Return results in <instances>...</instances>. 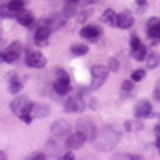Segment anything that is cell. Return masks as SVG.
Masks as SVG:
<instances>
[{"instance_id":"3","label":"cell","mask_w":160,"mask_h":160,"mask_svg":"<svg viewBox=\"0 0 160 160\" xmlns=\"http://www.w3.org/2000/svg\"><path fill=\"white\" fill-rule=\"evenodd\" d=\"M92 87L93 88H98V87H102L103 82L107 80V75H108V68L107 67H103V65H93L92 67Z\"/></svg>"},{"instance_id":"6","label":"cell","mask_w":160,"mask_h":160,"mask_svg":"<svg viewBox=\"0 0 160 160\" xmlns=\"http://www.w3.org/2000/svg\"><path fill=\"white\" fill-rule=\"evenodd\" d=\"M25 63L32 68H42L47 63V58L43 57L40 52H28L27 57H25Z\"/></svg>"},{"instance_id":"11","label":"cell","mask_w":160,"mask_h":160,"mask_svg":"<svg viewBox=\"0 0 160 160\" xmlns=\"http://www.w3.org/2000/svg\"><path fill=\"white\" fill-rule=\"evenodd\" d=\"M152 113V103L148 100H140L135 107V117L137 118H145Z\"/></svg>"},{"instance_id":"20","label":"cell","mask_w":160,"mask_h":160,"mask_svg":"<svg viewBox=\"0 0 160 160\" xmlns=\"http://www.w3.org/2000/svg\"><path fill=\"white\" fill-rule=\"evenodd\" d=\"M58 150H60L58 142H48L45 145V153H47V157H57Z\"/></svg>"},{"instance_id":"21","label":"cell","mask_w":160,"mask_h":160,"mask_svg":"<svg viewBox=\"0 0 160 160\" xmlns=\"http://www.w3.org/2000/svg\"><path fill=\"white\" fill-rule=\"evenodd\" d=\"M70 52H72L75 57H82V55H85L88 52V47H87V45H83V43H75V45H72Z\"/></svg>"},{"instance_id":"18","label":"cell","mask_w":160,"mask_h":160,"mask_svg":"<svg viewBox=\"0 0 160 160\" xmlns=\"http://www.w3.org/2000/svg\"><path fill=\"white\" fill-rule=\"evenodd\" d=\"M102 20H103V22H107L108 25H113V27H115V25H117V13H115L112 8H107L103 12V15H102Z\"/></svg>"},{"instance_id":"10","label":"cell","mask_w":160,"mask_h":160,"mask_svg":"<svg viewBox=\"0 0 160 160\" xmlns=\"http://www.w3.org/2000/svg\"><path fill=\"white\" fill-rule=\"evenodd\" d=\"M133 25V15L130 13V12H120L117 13V25L115 27H118V28H130Z\"/></svg>"},{"instance_id":"5","label":"cell","mask_w":160,"mask_h":160,"mask_svg":"<svg viewBox=\"0 0 160 160\" xmlns=\"http://www.w3.org/2000/svg\"><path fill=\"white\" fill-rule=\"evenodd\" d=\"M50 132H52L55 140L67 138V133L70 132V125H68V122H65V120H58V122H55L52 127H50Z\"/></svg>"},{"instance_id":"32","label":"cell","mask_w":160,"mask_h":160,"mask_svg":"<svg viewBox=\"0 0 160 160\" xmlns=\"http://www.w3.org/2000/svg\"><path fill=\"white\" fill-rule=\"evenodd\" d=\"M153 98L160 102V83H158L157 87H155V90H153Z\"/></svg>"},{"instance_id":"13","label":"cell","mask_w":160,"mask_h":160,"mask_svg":"<svg viewBox=\"0 0 160 160\" xmlns=\"http://www.w3.org/2000/svg\"><path fill=\"white\" fill-rule=\"evenodd\" d=\"M85 108V103L82 98H72L65 103V112L67 113H77V112H82Z\"/></svg>"},{"instance_id":"2","label":"cell","mask_w":160,"mask_h":160,"mask_svg":"<svg viewBox=\"0 0 160 160\" xmlns=\"http://www.w3.org/2000/svg\"><path fill=\"white\" fill-rule=\"evenodd\" d=\"M32 100L28 97H23V95H18V97H15L12 100V103H10V108H12V112L15 115H18V117H22V115H27L32 112Z\"/></svg>"},{"instance_id":"17","label":"cell","mask_w":160,"mask_h":160,"mask_svg":"<svg viewBox=\"0 0 160 160\" xmlns=\"http://www.w3.org/2000/svg\"><path fill=\"white\" fill-rule=\"evenodd\" d=\"M147 67L148 68H157L158 65H160V55L158 53H155V52H150L147 53Z\"/></svg>"},{"instance_id":"29","label":"cell","mask_w":160,"mask_h":160,"mask_svg":"<svg viewBox=\"0 0 160 160\" xmlns=\"http://www.w3.org/2000/svg\"><path fill=\"white\" fill-rule=\"evenodd\" d=\"M57 75H58V78H60V80H65V82H68V83H70V77H68V73L65 72V70L58 68V70H57Z\"/></svg>"},{"instance_id":"26","label":"cell","mask_w":160,"mask_h":160,"mask_svg":"<svg viewBox=\"0 0 160 160\" xmlns=\"http://www.w3.org/2000/svg\"><path fill=\"white\" fill-rule=\"evenodd\" d=\"M145 77V72L143 70H135V72L132 73V78H133V82H140Z\"/></svg>"},{"instance_id":"12","label":"cell","mask_w":160,"mask_h":160,"mask_svg":"<svg viewBox=\"0 0 160 160\" xmlns=\"http://www.w3.org/2000/svg\"><path fill=\"white\" fill-rule=\"evenodd\" d=\"M147 33L152 40H160V18H150Z\"/></svg>"},{"instance_id":"9","label":"cell","mask_w":160,"mask_h":160,"mask_svg":"<svg viewBox=\"0 0 160 160\" xmlns=\"http://www.w3.org/2000/svg\"><path fill=\"white\" fill-rule=\"evenodd\" d=\"M18 55H20V43L13 42L12 45H8V48L3 52V60L7 63H13L15 60L18 58Z\"/></svg>"},{"instance_id":"34","label":"cell","mask_w":160,"mask_h":160,"mask_svg":"<svg viewBox=\"0 0 160 160\" xmlns=\"http://www.w3.org/2000/svg\"><path fill=\"white\" fill-rule=\"evenodd\" d=\"M90 17V12L88 10H85V12H82V15H78V22H83L85 18H88Z\"/></svg>"},{"instance_id":"41","label":"cell","mask_w":160,"mask_h":160,"mask_svg":"<svg viewBox=\"0 0 160 160\" xmlns=\"http://www.w3.org/2000/svg\"><path fill=\"white\" fill-rule=\"evenodd\" d=\"M0 60H3V52H0Z\"/></svg>"},{"instance_id":"27","label":"cell","mask_w":160,"mask_h":160,"mask_svg":"<svg viewBox=\"0 0 160 160\" xmlns=\"http://www.w3.org/2000/svg\"><path fill=\"white\" fill-rule=\"evenodd\" d=\"M132 88H133V78L125 80V82L122 83V90H123V92H130Z\"/></svg>"},{"instance_id":"40","label":"cell","mask_w":160,"mask_h":160,"mask_svg":"<svg viewBox=\"0 0 160 160\" xmlns=\"http://www.w3.org/2000/svg\"><path fill=\"white\" fill-rule=\"evenodd\" d=\"M157 147H158V150H160V137H158V140H157Z\"/></svg>"},{"instance_id":"28","label":"cell","mask_w":160,"mask_h":160,"mask_svg":"<svg viewBox=\"0 0 160 160\" xmlns=\"http://www.w3.org/2000/svg\"><path fill=\"white\" fill-rule=\"evenodd\" d=\"M130 47H132V50L140 47V38L137 37V35H132V37H130Z\"/></svg>"},{"instance_id":"4","label":"cell","mask_w":160,"mask_h":160,"mask_svg":"<svg viewBox=\"0 0 160 160\" xmlns=\"http://www.w3.org/2000/svg\"><path fill=\"white\" fill-rule=\"evenodd\" d=\"M77 130H78V132H82L85 135V138L90 140V142H93L95 137H97V128H95V125L90 122L88 118L78 120V122H77Z\"/></svg>"},{"instance_id":"15","label":"cell","mask_w":160,"mask_h":160,"mask_svg":"<svg viewBox=\"0 0 160 160\" xmlns=\"http://www.w3.org/2000/svg\"><path fill=\"white\" fill-rule=\"evenodd\" d=\"M17 18L22 25L28 27V25H32V22H33V13L28 12V10H20V12L17 13Z\"/></svg>"},{"instance_id":"33","label":"cell","mask_w":160,"mask_h":160,"mask_svg":"<svg viewBox=\"0 0 160 160\" xmlns=\"http://www.w3.org/2000/svg\"><path fill=\"white\" fill-rule=\"evenodd\" d=\"M20 118H22V122H25V123H32V115H30V113H27V115H22V117H20Z\"/></svg>"},{"instance_id":"7","label":"cell","mask_w":160,"mask_h":160,"mask_svg":"<svg viewBox=\"0 0 160 160\" xmlns=\"http://www.w3.org/2000/svg\"><path fill=\"white\" fill-rule=\"evenodd\" d=\"M85 142H87L85 135H83L82 132H78V130H77L75 133H72V135H68V137H67V147H68V148H72V150L80 148Z\"/></svg>"},{"instance_id":"42","label":"cell","mask_w":160,"mask_h":160,"mask_svg":"<svg viewBox=\"0 0 160 160\" xmlns=\"http://www.w3.org/2000/svg\"><path fill=\"white\" fill-rule=\"evenodd\" d=\"M72 2H75V3H77V2H78V0H72Z\"/></svg>"},{"instance_id":"8","label":"cell","mask_w":160,"mask_h":160,"mask_svg":"<svg viewBox=\"0 0 160 160\" xmlns=\"http://www.w3.org/2000/svg\"><path fill=\"white\" fill-rule=\"evenodd\" d=\"M50 33H52V28H50V25H42V27L37 28V32H35V42L37 45L40 47H43V45H47V38L50 37Z\"/></svg>"},{"instance_id":"35","label":"cell","mask_w":160,"mask_h":160,"mask_svg":"<svg viewBox=\"0 0 160 160\" xmlns=\"http://www.w3.org/2000/svg\"><path fill=\"white\" fill-rule=\"evenodd\" d=\"M60 158H65V160H67V158H73V153L72 152H65L63 155H60Z\"/></svg>"},{"instance_id":"31","label":"cell","mask_w":160,"mask_h":160,"mask_svg":"<svg viewBox=\"0 0 160 160\" xmlns=\"http://www.w3.org/2000/svg\"><path fill=\"white\" fill-rule=\"evenodd\" d=\"M45 157H47V153H42V152H37V153H33V155H30V158H32V160H42V158H45Z\"/></svg>"},{"instance_id":"25","label":"cell","mask_w":160,"mask_h":160,"mask_svg":"<svg viewBox=\"0 0 160 160\" xmlns=\"http://www.w3.org/2000/svg\"><path fill=\"white\" fill-rule=\"evenodd\" d=\"M0 17H3V18L12 17V10H10L8 5H0Z\"/></svg>"},{"instance_id":"39","label":"cell","mask_w":160,"mask_h":160,"mask_svg":"<svg viewBox=\"0 0 160 160\" xmlns=\"http://www.w3.org/2000/svg\"><path fill=\"white\" fill-rule=\"evenodd\" d=\"M125 128H127V130H130V128H132V123H130V122H127V123H125Z\"/></svg>"},{"instance_id":"16","label":"cell","mask_w":160,"mask_h":160,"mask_svg":"<svg viewBox=\"0 0 160 160\" xmlns=\"http://www.w3.org/2000/svg\"><path fill=\"white\" fill-rule=\"evenodd\" d=\"M53 90L57 92L58 95H65L70 90V83L68 82H65V80H60L57 78V82L53 83Z\"/></svg>"},{"instance_id":"24","label":"cell","mask_w":160,"mask_h":160,"mask_svg":"<svg viewBox=\"0 0 160 160\" xmlns=\"http://www.w3.org/2000/svg\"><path fill=\"white\" fill-rule=\"evenodd\" d=\"M8 7L12 12H20L23 10V0H8Z\"/></svg>"},{"instance_id":"22","label":"cell","mask_w":160,"mask_h":160,"mask_svg":"<svg viewBox=\"0 0 160 160\" xmlns=\"http://www.w3.org/2000/svg\"><path fill=\"white\" fill-rule=\"evenodd\" d=\"M147 53H148V52H147V48L140 45L138 48H135V50H133V58H135V60H145V58H147Z\"/></svg>"},{"instance_id":"37","label":"cell","mask_w":160,"mask_h":160,"mask_svg":"<svg viewBox=\"0 0 160 160\" xmlns=\"http://www.w3.org/2000/svg\"><path fill=\"white\" fill-rule=\"evenodd\" d=\"M155 133H157L158 137H160V123H157V125H155Z\"/></svg>"},{"instance_id":"23","label":"cell","mask_w":160,"mask_h":160,"mask_svg":"<svg viewBox=\"0 0 160 160\" xmlns=\"http://www.w3.org/2000/svg\"><path fill=\"white\" fill-rule=\"evenodd\" d=\"M8 88H10V93H18L20 90H22V82H20L18 78H13V80H10V85H8Z\"/></svg>"},{"instance_id":"14","label":"cell","mask_w":160,"mask_h":160,"mask_svg":"<svg viewBox=\"0 0 160 160\" xmlns=\"http://www.w3.org/2000/svg\"><path fill=\"white\" fill-rule=\"evenodd\" d=\"M100 33H102V30H100V27H95V25H87V27H83L80 30V35L90 40H95Z\"/></svg>"},{"instance_id":"36","label":"cell","mask_w":160,"mask_h":160,"mask_svg":"<svg viewBox=\"0 0 160 160\" xmlns=\"http://www.w3.org/2000/svg\"><path fill=\"white\" fill-rule=\"evenodd\" d=\"M137 5L140 8H143V7H147V0H137Z\"/></svg>"},{"instance_id":"1","label":"cell","mask_w":160,"mask_h":160,"mask_svg":"<svg viewBox=\"0 0 160 160\" xmlns=\"http://www.w3.org/2000/svg\"><path fill=\"white\" fill-rule=\"evenodd\" d=\"M118 140H120V133L117 130L113 127H105L97 133V137L93 140V145L100 152H107V150H112L113 147H117Z\"/></svg>"},{"instance_id":"19","label":"cell","mask_w":160,"mask_h":160,"mask_svg":"<svg viewBox=\"0 0 160 160\" xmlns=\"http://www.w3.org/2000/svg\"><path fill=\"white\" fill-rule=\"evenodd\" d=\"M32 117H47L48 115V107L47 105H33L32 107Z\"/></svg>"},{"instance_id":"30","label":"cell","mask_w":160,"mask_h":160,"mask_svg":"<svg viewBox=\"0 0 160 160\" xmlns=\"http://www.w3.org/2000/svg\"><path fill=\"white\" fill-rule=\"evenodd\" d=\"M108 67H110V70H112V72H117V70H118V62H117V58H110Z\"/></svg>"},{"instance_id":"38","label":"cell","mask_w":160,"mask_h":160,"mask_svg":"<svg viewBox=\"0 0 160 160\" xmlns=\"http://www.w3.org/2000/svg\"><path fill=\"white\" fill-rule=\"evenodd\" d=\"M0 158L5 160V158H7V153H5V152H0Z\"/></svg>"}]
</instances>
